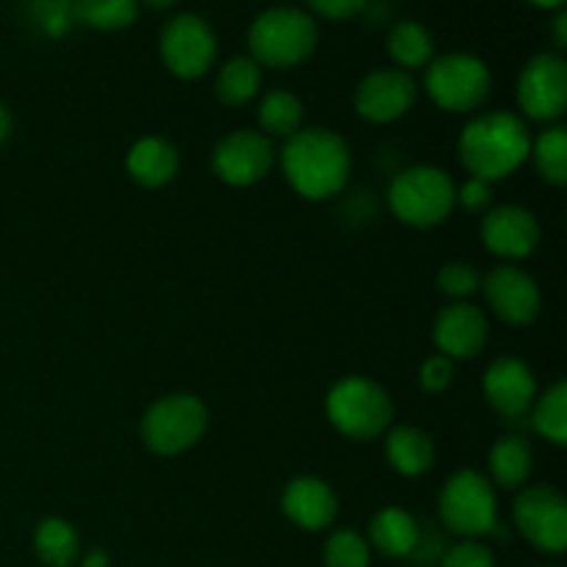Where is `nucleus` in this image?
I'll use <instances>...</instances> for the list:
<instances>
[{"label":"nucleus","mask_w":567,"mask_h":567,"mask_svg":"<svg viewBox=\"0 0 567 567\" xmlns=\"http://www.w3.org/2000/svg\"><path fill=\"white\" fill-rule=\"evenodd\" d=\"M282 515L297 529L321 532L330 529L338 518V496L319 476H293L280 498Z\"/></svg>","instance_id":"a211bd4d"},{"label":"nucleus","mask_w":567,"mask_h":567,"mask_svg":"<svg viewBox=\"0 0 567 567\" xmlns=\"http://www.w3.org/2000/svg\"><path fill=\"white\" fill-rule=\"evenodd\" d=\"M441 567H496V559L485 543L463 540L449 548Z\"/></svg>","instance_id":"473e14b6"},{"label":"nucleus","mask_w":567,"mask_h":567,"mask_svg":"<svg viewBox=\"0 0 567 567\" xmlns=\"http://www.w3.org/2000/svg\"><path fill=\"white\" fill-rule=\"evenodd\" d=\"M138 3H144L147 9H153V11H169V9H175L181 0H138Z\"/></svg>","instance_id":"ea45409f"},{"label":"nucleus","mask_w":567,"mask_h":567,"mask_svg":"<svg viewBox=\"0 0 567 567\" xmlns=\"http://www.w3.org/2000/svg\"><path fill=\"white\" fill-rule=\"evenodd\" d=\"M249 59L271 70L305 64L319 44V28L308 11L297 6H271L260 11L247 31Z\"/></svg>","instance_id":"7ed1b4c3"},{"label":"nucleus","mask_w":567,"mask_h":567,"mask_svg":"<svg viewBox=\"0 0 567 567\" xmlns=\"http://www.w3.org/2000/svg\"><path fill=\"white\" fill-rule=\"evenodd\" d=\"M388 205L402 225L430 230L443 225L457 208V186L441 166H408L391 181Z\"/></svg>","instance_id":"20e7f679"},{"label":"nucleus","mask_w":567,"mask_h":567,"mask_svg":"<svg viewBox=\"0 0 567 567\" xmlns=\"http://www.w3.org/2000/svg\"><path fill=\"white\" fill-rule=\"evenodd\" d=\"M31 17L44 37H64L75 22V0H33Z\"/></svg>","instance_id":"2f4dec72"},{"label":"nucleus","mask_w":567,"mask_h":567,"mask_svg":"<svg viewBox=\"0 0 567 567\" xmlns=\"http://www.w3.org/2000/svg\"><path fill=\"white\" fill-rule=\"evenodd\" d=\"M369 546L380 551L382 557L404 559L419 548L421 529L419 520L402 507H385L371 518L369 524Z\"/></svg>","instance_id":"412c9836"},{"label":"nucleus","mask_w":567,"mask_h":567,"mask_svg":"<svg viewBox=\"0 0 567 567\" xmlns=\"http://www.w3.org/2000/svg\"><path fill=\"white\" fill-rule=\"evenodd\" d=\"M515 100L526 120L557 125L567 109V64L559 53H537L526 61L515 86Z\"/></svg>","instance_id":"9b49d317"},{"label":"nucleus","mask_w":567,"mask_h":567,"mask_svg":"<svg viewBox=\"0 0 567 567\" xmlns=\"http://www.w3.org/2000/svg\"><path fill=\"white\" fill-rule=\"evenodd\" d=\"M529 158L535 164L537 175L551 186L567 183V131L563 125H548L546 131L532 138Z\"/></svg>","instance_id":"cd10ccee"},{"label":"nucleus","mask_w":567,"mask_h":567,"mask_svg":"<svg viewBox=\"0 0 567 567\" xmlns=\"http://www.w3.org/2000/svg\"><path fill=\"white\" fill-rule=\"evenodd\" d=\"M443 526L465 540H482L498 532L496 487L480 471H457L446 480L437 502Z\"/></svg>","instance_id":"6e6552de"},{"label":"nucleus","mask_w":567,"mask_h":567,"mask_svg":"<svg viewBox=\"0 0 567 567\" xmlns=\"http://www.w3.org/2000/svg\"><path fill=\"white\" fill-rule=\"evenodd\" d=\"M482 244L502 260H524L540 247V221L524 205H496L482 216Z\"/></svg>","instance_id":"2eb2a0df"},{"label":"nucleus","mask_w":567,"mask_h":567,"mask_svg":"<svg viewBox=\"0 0 567 567\" xmlns=\"http://www.w3.org/2000/svg\"><path fill=\"white\" fill-rule=\"evenodd\" d=\"M78 563H81V567H109V551H103V548H92V551L83 554Z\"/></svg>","instance_id":"e433bc0d"},{"label":"nucleus","mask_w":567,"mask_h":567,"mask_svg":"<svg viewBox=\"0 0 567 567\" xmlns=\"http://www.w3.org/2000/svg\"><path fill=\"white\" fill-rule=\"evenodd\" d=\"M324 410L336 432L349 441H377L393 424V399L369 377H343L330 388Z\"/></svg>","instance_id":"39448f33"},{"label":"nucleus","mask_w":567,"mask_h":567,"mask_svg":"<svg viewBox=\"0 0 567 567\" xmlns=\"http://www.w3.org/2000/svg\"><path fill=\"white\" fill-rule=\"evenodd\" d=\"M529 125L513 111H485L474 116L457 142L463 169L487 183L515 175L529 161Z\"/></svg>","instance_id":"f03ea898"},{"label":"nucleus","mask_w":567,"mask_h":567,"mask_svg":"<svg viewBox=\"0 0 567 567\" xmlns=\"http://www.w3.org/2000/svg\"><path fill=\"white\" fill-rule=\"evenodd\" d=\"M305 105L302 100L286 89L264 94L258 105V125L260 133L269 138H291L293 133L302 131Z\"/></svg>","instance_id":"a878e982"},{"label":"nucleus","mask_w":567,"mask_h":567,"mask_svg":"<svg viewBox=\"0 0 567 567\" xmlns=\"http://www.w3.org/2000/svg\"><path fill=\"white\" fill-rule=\"evenodd\" d=\"M526 3H532L535 9H563L565 0H526Z\"/></svg>","instance_id":"a19ab883"},{"label":"nucleus","mask_w":567,"mask_h":567,"mask_svg":"<svg viewBox=\"0 0 567 567\" xmlns=\"http://www.w3.org/2000/svg\"><path fill=\"white\" fill-rule=\"evenodd\" d=\"M437 288H441L443 297H449L452 302H468L476 291L482 288V275L476 266H471L468 260H449L437 271Z\"/></svg>","instance_id":"7c9ffc66"},{"label":"nucleus","mask_w":567,"mask_h":567,"mask_svg":"<svg viewBox=\"0 0 567 567\" xmlns=\"http://www.w3.org/2000/svg\"><path fill=\"white\" fill-rule=\"evenodd\" d=\"M487 468H491L487 480L496 491L518 493L520 487H526L532 471H535V452H532L529 441H524V437H502V441L493 443Z\"/></svg>","instance_id":"4be33fe9"},{"label":"nucleus","mask_w":567,"mask_h":567,"mask_svg":"<svg viewBox=\"0 0 567 567\" xmlns=\"http://www.w3.org/2000/svg\"><path fill=\"white\" fill-rule=\"evenodd\" d=\"M138 0H75V20L94 31H125L138 20Z\"/></svg>","instance_id":"c85d7f7f"},{"label":"nucleus","mask_w":567,"mask_h":567,"mask_svg":"<svg viewBox=\"0 0 567 567\" xmlns=\"http://www.w3.org/2000/svg\"><path fill=\"white\" fill-rule=\"evenodd\" d=\"M385 460L399 476H424L435 465V441L419 426H391L385 432Z\"/></svg>","instance_id":"aec40b11"},{"label":"nucleus","mask_w":567,"mask_h":567,"mask_svg":"<svg viewBox=\"0 0 567 567\" xmlns=\"http://www.w3.org/2000/svg\"><path fill=\"white\" fill-rule=\"evenodd\" d=\"M327 567H371V546L360 532L338 529L324 543Z\"/></svg>","instance_id":"c756f323"},{"label":"nucleus","mask_w":567,"mask_h":567,"mask_svg":"<svg viewBox=\"0 0 567 567\" xmlns=\"http://www.w3.org/2000/svg\"><path fill=\"white\" fill-rule=\"evenodd\" d=\"M127 175L144 188H164L181 172V153L164 136H144L127 150Z\"/></svg>","instance_id":"6ab92c4d"},{"label":"nucleus","mask_w":567,"mask_h":567,"mask_svg":"<svg viewBox=\"0 0 567 567\" xmlns=\"http://www.w3.org/2000/svg\"><path fill=\"white\" fill-rule=\"evenodd\" d=\"M308 6L324 20H352L369 6V0H308Z\"/></svg>","instance_id":"c9c22d12"},{"label":"nucleus","mask_w":567,"mask_h":567,"mask_svg":"<svg viewBox=\"0 0 567 567\" xmlns=\"http://www.w3.org/2000/svg\"><path fill=\"white\" fill-rule=\"evenodd\" d=\"M480 291L485 293L493 316L509 327H529L543 310V293L535 277L513 264L496 266L491 275L482 277Z\"/></svg>","instance_id":"4468645a"},{"label":"nucleus","mask_w":567,"mask_h":567,"mask_svg":"<svg viewBox=\"0 0 567 567\" xmlns=\"http://www.w3.org/2000/svg\"><path fill=\"white\" fill-rule=\"evenodd\" d=\"M11 131H14V116H11L9 105L0 103V144L11 136Z\"/></svg>","instance_id":"58836bf2"},{"label":"nucleus","mask_w":567,"mask_h":567,"mask_svg":"<svg viewBox=\"0 0 567 567\" xmlns=\"http://www.w3.org/2000/svg\"><path fill=\"white\" fill-rule=\"evenodd\" d=\"M158 53L166 70L183 81H197L208 75L219 53V39L208 20L199 14H177L164 25L158 39Z\"/></svg>","instance_id":"1a4fd4ad"},{"label":"nucleus","mask_w":567,"mask_h":567,"mask_svg":"<svg viewBox=\"0 0 567 567\" xmlns=\"http://www.w3.org/2000/svg\"><path fill=\"white\" fill-rule=\"evenodd\" d=\"M419 382L426 393H443L454 382V360L446 354H432L419 371Z\"/></svg>","instance_id":"72a5a7b5"},{"label":"nucleus","mask_w":567,"mask_h":567,"mask_svg":"<svg viewBox=\"0 0 567 567\" xmlns=\"http://www.w3.org/2000/svg\"><path fill=\"white\" fill-rule=\"evenodd\" d=\"M487 338H491V321L485 310L471 302H449L432 321V341L437 354H446L449 360L476 358L487 347Z\"/></svg>","instance_id":"dca6fc26"},{"label":"nucleus","mask_w":567,"mask_h":567,"mask_svg":"<svg viewBox=\"0 0 567 567\" xmlns=\"http://www.w3.org/2000/svg\"><path fill=\"white\" fill-rule=\"evenodd\" d=\"M277 164V150L260 131H233L216 142L210 166L221 183L233 188H247L264 181Z\"/></svg>","instance_id":"f8f14e48"},{"label":"nucleus","mask_w":567,"mask_h":567,"mask_svg":"<svg viewBox=\"0 0 567 567\" xmlns=\"http://www.w3.org/2000/svg\"><path fill=\"white\" fill-rule=\"evenodd\" d=\"M419 100V83L399 66H382L360 78L354 89V111L371 125H391L410 114Z\"/></svg>","instance_id":"ddd939ff"},{"label":"nucleus","mask_w":567,"mask_h":567,"mask_svg":"<svg viewBox=\"0 0 567 567\" xmlns=\"http://www.w3.org/2000/svg\"><path fill=\"white\" fill-rule=\"evenodd\" d=\"M208 408L194 393H166L150 404L138 424L142 443L161 457H177L203 441Z\"/></svg>","instance_id":"423d86ee"},{"label":"nucleus","mask_w":567,"mask_h":567,"mask_svg":"<svg viewBox=\"0 0 567 567\" xmlns=\"http://www.w3.org/2000/svg\"><path fill=\"white\" fill-rule=\"evenodd\" d=\"M532 426L537 435L546 437L554 446L567 443V382L557 380L551 388L537 393L532 404Z\"/></svg>","instance_id":"bb28decb"},{"label":"nucleus","mask_w":567,"mask_h":567,"mask_svg":"<svg viewBox=\"0 0 567 567\" xmlns=\"http://www.w3.org/2000/svg\"><path fill=\"white\" fill-rule=\"evenodd\" d=\"M388 53L396 61L399 70H421L435 59V42L421 22L402 20L388 33Z\"/></svg>","instance_id":"393cba45"},{"label":"nucleus","mask_w":567,"mask_h":567,"mask_svg":"<svg viewBox=\"0 0 567 567\" xmlns=\"http://www.w3.org/2000/svg\"><path fill=\"white\" fill-rule=\"evenodd\" d=\"M515 529L543 554H563L567 548V502L551 485L520 487L513 502Z\"/></svg>","instance_id":"9d476101"},{"label":"nucleus","mask_w":567,"mask_h":567,"mask_svg":"<svg viewBox=\"0 0 567 567\" xmlns=\"http://www.w3.org/2000/svg\"><path fill=\"white\" fill-rule=\"evenodd\" d=\"M457 205L463 210H468V214L485 216L493 205V183L480 181V177H468L457 188Z\"/></svg>","instance_id":"f704fd0d"},{"label":"nucleus","mask_w":567,"mask_h":567,"mask_svg":"<svg viewBox=\"0 0 567 567\" xmlns=\"http://www.w3.org/2000/svg\"><path fill=\"white\" fill-rule=\"evenodd\" d=\"M424 70L426 94L446 114H474L491 97L493 78L480 55L443 53Z\"/></svg>","instance_id":"0eeeda50"},{"label":"nucleus","mask_w":567,"mask_h":567,"mask_svg":"<svg viewBox=\"0 0 567 567\" xmlns=\"http://www.w3.org/2000/svg\"><path fill=\"white\" fill-rule=\"evenodd\" d=\"M485 399L498 415L504 419H520L532 410L537 399V380L529 363L520 358H498L487 365L485 380Z\"/></svg>","instance_id":"f3484780"},{"label":"nucleus","mask_w":567,"mask_h":567,"mask_svg":"<svg viewBox=\"0 0 567 567\" xmlns=\"http://www.w3.org/2000/svg\"><path fill=\"white\" fill-rule=\"evenodd\" d=\"M554 42H557L559 50L567 48V14L559 11L557 20H554Z\"/></svg>","instance_id":"4c0bfd02"},{"label":"nucleus","mask_w":567,"mask_h":567,"mask_svg":"<svg viewBox=\"0 0 567 567\" xmlns=\"http://www.w3.org/2000/svg\"><path fill=\"white\" fill-rule=\"evenodd\" d=\"M260 83H264V66L249 55H236L216 72L214 89L221 105L238 109V105H247L249 100H255V94L260 92Z\"/></svg>","instance_id":"b1692460"},{"label":"nucleus","mask_w":567,"mask_h":567,"mask_svg":"<svg viewBox=\"0 0 567 567\" xmlns=\"http://www.w3.org/2000/svg\"><path fill=\"white\" fill-rule=\"evenodd\" d=\"M280 166L288 186L310 203L336 197L352 175V150L330 127H302L286 138Z\"/></svg>","instance_id":"f257e3e1"},{"label":"nucleus","mask_w":567,"mask_h":567,"mask_svg":"<svg viewBox=\"0 0 567 567\" xmlns=\"http://www.w3.org/2000/svg\"><path fill=\"white\" fill-rule=\"evenodd\" d=\"M33 551L48 567H72L81 559V537L64 518H44L33 532Z\"/></svg>","instance_id":"5701e85b"}]
</instances>
